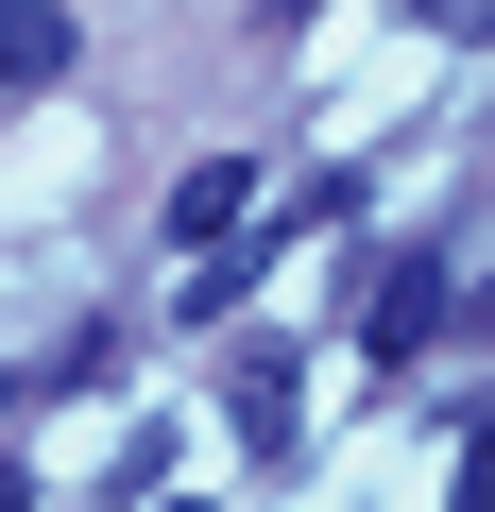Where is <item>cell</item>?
Here are the masks:
<instances>
[{"label":"cell","mask_w":495,"mask_h":512,"mask_svg":"<svg viewBox=\"0 0 495 512\" xmlns=\"http://www.w3.org/2000/svg\"><path fill=\"white\" fill-rule=\"evenodd\" d=\"M239 205H257V171H239V154H205V171H188V188H171V239H188V256H205V239H222V222H239Z\"/></svg>","instance_id":"4"},{"label":"cell","mask_w":495,"mask_h":512,"mask_svg":"<svg viewBox=\"0 0 495 512\" xmlns=\"http://www.w3.org/2000/svg\"><path fill=\"white\" fill-rule=\"evenodd\" d=\"M0 512H35V478H18V461H0Z\"/></svg>","instance_id":"6"},{"label":"cell","mask_w":495,"mask_h":512,"mask_svg":"<svg viewBox=\"0 0 495 512\" xmlns=\"http://www.w3.org/2000/svg\"><path fill=\"white\" fill-rule=\"evenodd\" d=\"M103 376H120V342H103V325H69V342L35 359V393H103Z\"/></svg>","instance_id":"5"},{"label":"cell","mask_w":495,"mask_h":512,"mask_svg":"<svg viewBox=\"0 0 495 512\" xmlns=\"http://www.w3.org/2000/svg\"><path fill=\"white\" fill-rule=\"evenodd\" d=\"M69 0H0V103H35V86H69Z\"/></svg>","instance_id":"3"},{"label":"cell","mask_w":495,"mask_h":512,"mask_svg":"<svg viewBox=\"0 0 495 512\" xmlns=\"http://www.w3.org/2000/svg\"><path fill=\"white\" fill-rule=\"evenodd\" d=\"M171 512H205V495H171Z\"/></svg>","instance_id":"8"},{"label":"cell","mask_w":495,"mask_h":512,"mask_svg":"<svg viewBox=\"0 0 495 512\" xmlns=\"http://www.w3.org/2000/svg\"><path fill=\"white\" fill-rule=\"evenodd\" d=\"M444 308H461V274L410 239L393 274H376V308H359V359H427V342H444Z\"/></svg>","instance_id":"1"},{"label":"cell","mask_w":495,"mask_h":512,"mask_svg":"<svg viewBox=\"0 0 495 512\" xmlns=\"http://www.w3.org/2000/svg\"><path fill=\"white\" fill-rule=\"evenodd\" d=\"M222 410H239V444H257V461H291V444H308V393H291V342H222Z\"/></svg>","instance_id":"2"},{"label":"cell","mask_w":495,"mask_h":512,"mask_svg":"<svg viewBox=\"0 0 495 512\" xmlns=\"http://www.w3.org/2000/svg\"><path fill=\"white\" fill-rule=\"evenodd\" d=\"M0 410H18V376H0Z\"/></svg>","instance_id":"7"}]
</instances>
